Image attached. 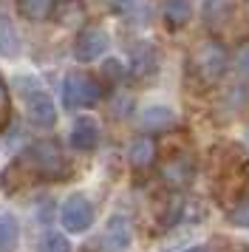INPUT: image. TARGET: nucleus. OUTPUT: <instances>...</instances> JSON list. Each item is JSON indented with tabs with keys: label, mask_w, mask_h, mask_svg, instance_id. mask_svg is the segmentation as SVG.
<instances>
[{
	"label": "nucleus",
	"mask_w": 249,
	"mask_h": 252,
	"mask_svg": "<svg viewBox=\"0 0 249 252\" xmlns=\"http://www.w3.org/2000/svg\"><path fill=\"white\" fill-rule=\"evenodd\" d=\"M226 65H229V57H226V51L221 43H215V40H207L201 46L192 48L190 60H187V71H190V77L198 85H213L224 77Z\"/></svg>",
	"instance_id": "nucleus-1"
},
{
	"label": "nucleus",
	"mask_w": 249,
	"mask_h": 252,
	"mask_svg": "<svg viewBox=\"0 0 249 252\" xmlns=\"http://www.w3.org/2000/svg\"><path fill=\"white\" fill-rule=\"evenodd\" d=\"M20 54V34L6 14H0V57H17Z\"/></svg>",
	"instance_id": "nucleus-12"
},
{
	"label": "nucleus",
	"mask_w": 249,
	"mask_h": 252,
	"mask_svg": "<svg viewBox=\"0 0 249 252\" xmlns=\"http://www.w3.org/2000/svg\"><path fill=\"white\" fill-rule=\"evenodd\" d=\"M102 96V85L96 77H91L85 71H71L62 82V102L68 111H79V108H93Z\"/></svg>",
	"instance_id": "nucleus-2"
},
{
	"label": "nucleus",
	"mask_w": 249,
	"mask_h": 252,
	"mask_svg": "<svg viewBox=\"0 0 249 252\" xmlns=\"http://www.w3.org/2000/svg\"><path fill=\"white\" fill-rule=\"evenodd\" d=\"M229 221L241 229H249V195L247 198H241L232 210H229Z\"/></svg>",
	"instance_id": "nucleus-19"
},
{
	"label": "nucleus",
	"mask_w": 249,
	"mask_h": 252,
	"mask_svg": "<svg viewBox=\"0 0 249 252\" xmlns=\"http://www.w3.org/2000/svg\"><path fill=\"white\" fill-rule=\"evenodd\" d=\"M68 142H71L74 150H82V153L93 150L96 145H99V127H96V122L88 119V116H79L77 122H74V127H71Z\"/></svg>",
	"instance_id": "nucleus-7"
},
{
	"label": "nucleus",
	"mask_w": 249,
	"mask_h": 252,
	"mask_svg": "<svg viewBox=\"0 0 249 252\" xmlns=\"http://www.w3.org/2000/svg\"><path fill=\"white\" fill-rule=\"evenodd\" d=\"M127 159H130V167L133 170H147L153 164V159H156V142L150 136L133 139V145L127 150Z\"/></svg>",
	"instance_id": "nucleus-9"
},
{
	"label": "nucleus",
	"mask_w": 249,
	"mask_h": 252,
	"mask_svg": "<svg viewBox=\"0 0 249 252\" xmlns=\"http://www.w3.org/2000/svg\"><path fill=\"white\" fill-rule=\"evenodd\" d=\"M17 12L31 23H40L54 12V0H17Z\"/></svg>",
	"instance_id": "nucleus-14"
},
{
	"label": "nucleus",
	"mask_w": 249,
	"mask_h": 252,
	"mask_svg": "<svg viewBox=\"0 0 249 252\" xmlns=\"http://www.w3.org/2000/svg\"><path fill=\"white\" fill-rule=\"evenodd\" d=\"M232 17V6L229 0H204V20L213 29H221V23H226Z\"/></svg>",
	"instance_id": "nucleus-15"
},
{
	"label": "nucleus",
	"mask_w": 249,
	"mask_h": 252,
	"mask_svg": "<svg viewBox=\"0 0 249 252\" xmlns=\"http://www.w3.org/2000/svg\"><path fill=\"white\" fill-rule=\"evenodd\" d=\"M60 221H62V227L68 232L79 235V232H85L93 224V204L82 193L68 195L65 204H62V213H60Z\"/></svg>",
	"instance_id": "nucleus-3"
},
{
	"label": "nucleus",
	"mask_w": 249,
	"mask_h": 252,
	"mask_svg": "<svg viewBox=\"0 0 249 252\" xmlns=\"http://www.w3.org/2000/svg\"><path fill=\"white\" fill-rule=\"evenodd\" d=\"M161 14H164V20L173 29H181V26H187V20H190V0H164Z\"/></svg>",
	"instance_id": "nucleus-16"
},
{
	"label": "nucleus",
	"mask_w": 249,
	"mask_h": 252,
	"mask_svg": "<svg viewBox=\"0 0 249 252\" xmlns=\"http://www.w3.org/2000/svg\"><path fill=\"white\" fill-rule=\"evenodd\" d=\"M9 122V88H6V80L0 74V127Z\"/></svg>",
	"instance_id": "nucleus-20"
},
{
	"label": "nucleus",
	"mask_w": 249,
	"mask_h": 252,
	"mask_svg": "<svg viewBox=\"0 0 249 252\" xmlns=\"http://www.w3.org/2000/svg\"><path fill=\"white\" fill-rule=\"evenodd\" d=\"M184 252H210V250H207V247H201V244H198V247H190V250H184Z\"/></svg>",
	"instance_id": "nucleus-22"
},
{
	"label": "nucleus",
	"mask_w": 249,
	"mask_h": 252,
	"mask_svg": "<svg viewBox=\"0 0 249 252\" xmlns=\"http://www.w3.org/2000/svg\"><path fill=\"white\" fill-rule=\"evenodd\" d=\"M133 241V229H130V221L124 216H111L108 227H105V235H102V247L108 252H124Z\"/></svg>",
	"instance_id": "nucleus-6"
},
{
	"label": "nucleus",
	"mask_w": 249,
	"mask_h": 252,
	"mask_svg": "<svg viewBox=\"0 0 249 252\" xmlns=\"http://www.w3.org/2000/svg\"><path fill=\"white\" fill-rule=\"evenodd\" d=\"M139 122H142L145 130H167V127L176 125V114L170 108H164V105H150V108L142 111Z\"/></svg>",
	"instance_id": "nucleus-11"
},
{
	"label": "nucleus",
	"mask_w": 249,
	"mask_h": 252,
	"mask_svg": "<svg viewBox=\"0 0 249 252\" xmlns=\"http://www.w3.org/2000/svg\"><path fill=\"white\" fill-rule=\"evenodd\" d=\"M192 173H195V167H192V159L190 156H173V159H167V164H164V170H161V179H167L170 184H190L192 182Z\"/></svg>",
	"instance_id": "nucleus-10"
},
{
	"label": "nucleus",
	"mask_w": 249,
	"mask_h": 252,
	"mask_svg": "<svg viewBox=\"0 0 249 252\" xmlns=\"http://www.w3.org/2000/svg\"><path fill=\"white\" fill-rule=\"evenodd\" d=\"M235 71L244 74V77H249V46L241 48V51L235 54Z\"/></svg>",
	"instance_id": "nucleus-21"
},
{
	"label": "nucleus",
	"mask_w": 249,
	"mask_h": 252,
	"mask_svg": "<svg viewBox=\"0 0 249 252\" xmlns=\"http://www.w3.org/2000/svg\"><path fill=\"white\" fill-rule=\"evenodd\" d=\"M20 241V224L11 213H0V252H14Z\"/></svg>",
	"instance_id": "nucleus-13"
},
{
	"label": "nucleus",
	"mask_w": 249,
	"mask_h": 252,
	"mask_svg": "<svg viewBox=\"0 0 249 252\" xmlns=\"http://www.w3.org/2000/svg\"><path fill=\"white\" fill-rule=\"evenodd\" d=\"M130 68H133V74L142 77V80L153 77L158 71V51L150 46V43H139V46L130 51Z\"/></svg>",
	"instance_id": "nucleus-8"
},
{
	"label": "nucleus",
	"mask_w": 249,
	"mask_h": 252,
	"mask_svg": "<svg viewBox=\"0 0 249 252\" xmlns=\"http://www.w3.org/2000/svg\"><path fill=\"white\" fill-rule=\"evenodd\" d=\"M99 80L116 88V85L124 80V65L119 63V60H105V63H102V68H99Z\"/></svg>",
	"instance_id": "nucleus-17"
},
{
	"label": "nucleus",
	"mask_w": 249,
	"mask_h": 252,
	"mask_svg": "<svg viewBox=\"0 0 249 252\" xmlns=\"http://www.w3.org/2000/svg\"><path fill=\"white\" fill-rule=\"evenodd\" d=\"M23 99H26V116L31 119L37 127H54L57 122V108L51 102V96L40 88H34V91H26L23 94Z\"/></svg>",
	"instance_id": "nucleus-5"
},
{
	"label": "nucleus",
	"mask_w": 249,
	"mask_h": 252,
	"mask_svg": "<svg viewBox=\"0 0 249 252\" xmlns=\"http://www.w3.org/2000/svg\"><path fill=\"white\" fill-rule=\"evenodd\" d=\"M40 252H71V247L60 232H45L40 238Z\"/></svg>",
	"instance_id": "nucleus-18"
},
{
	"label": "nucleus",
	"mask_w": 249,
	"mask_h": 252,
	"mask_svg": "<svg viewBox=\"0 0 249 252\" xmlns=\"http://www.w3.org/2000/svg\"><path fill=\"white\" fill-rule=\"evenodd\" d=\"M111 46V37L105 29L99 26H88V29H82L74 40V57L79 63H93V60H99L105 51Z\"/></svg>",
	"instance_id": "nucleus-4"
}]
</instances>
